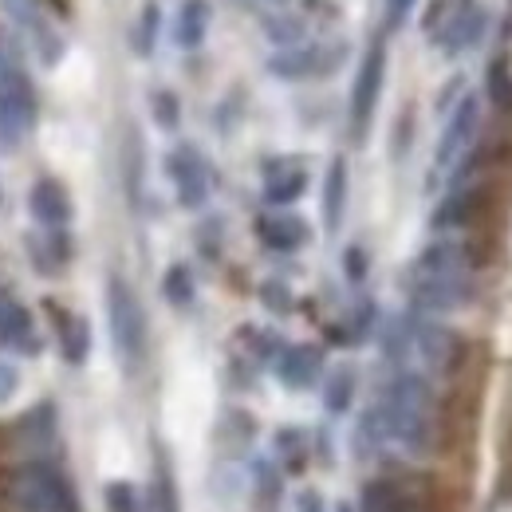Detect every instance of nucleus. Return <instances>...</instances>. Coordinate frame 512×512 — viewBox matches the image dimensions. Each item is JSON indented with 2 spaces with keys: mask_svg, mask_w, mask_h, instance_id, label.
<instances>
[{
  "mask_svg": "<svg viewBox=\"0 0 512 512\" xmlns=\"http://www.w3.org/2000/svg\"><path fill=\"white\" fill-rule=\"evenodd\" d=\"M473 253L465 241H434L422 253L414 256L410 276H406V292L410 304L418 312L442 316V312H457L461 304H469L473 296Z\"/></svg>",
  "mask_w": 512,
  "mask_h": 512,
  "instance_id": "nucleus-1",
  "label": "nucleus"
},
{
  "mask_svg": "<svg viewBox=\"0 0 512 512\" xmlns=\"http://www.w3.org/2000/svg\"><path fill=\"white\" fill-rule=\"evenodd\" d=\"M375 410L386 438H394L410 453H422L434 442V390L422 375H406V371L394 375Z\"/></svg>",
  "mask_w": 512,
  "mask_h": 512,
  "instance_id": "nucleus-2",
  "label": "nucleus"
},
{
  "mask_svg": "<svg viewBox=\"0 0 512 512\" xmlns=\"http://www.w3.org/2000/svg\"><path fill=\"white\" fill-rule=\"evenodd\" d=\"M4 493L20 512H75L71 485L52 465H12L4 477Z\"/></svg>",
  "mask_w": 512,
  "mask_h": 512,
  "instance_id": "nucleus-3",
  "label": "nucleus"
},
{
  "mask_svg": "<svg viewBox=\"0 0 512 512\" xmlns=\"http://www.w3.org/2000/svg\"><path fill=\"white\" fill-rule=\"evenodd\" d=\"M107 323H111V339H115L119 359L134 371L146 355V312L123 276L107 280Z\"/></svg>",
  "mask_w": 512,
  "mask_h": 512,
  "instance_id": "nucleus-4",
  "label": "nucleus"
},
{
  "mask_svg": "<svg viewBox=\"0 0 512 512\" xmlns=\"http://www.w3.org/2000/svg\"><path fill=\"white\" fill-rule=\"evenodd\" d=\"M489 28V16L477 0H438L430 8V20H426V32L430 40L446 52V56H457L465 48H473Z\"/></svg>",
  "mask_w": 512,
  "mask_h": 512,
  "instance_id": "nucleus-5",
  "label": "nucleus"
},
{
  "mask_svg": "<svg viewBox=\"0 0 512 512\" xmlns=\"http://www.w3.org/2000/svg\"><path fill=\"white\" fill-rule=\"evenodd\" d=\"M36 123V95L32 83L12 60L0 56V138L20 142Z\"/></svg>",
  "mask_w": 512,
  "mask_h": 512,
  "instance_id": "nucleus-6",
  "label": "nucleus"
},
{
  "mask_svg": "<svg viewBox=\"0 0 512 512\" xmlns=\"http://www.w3.org/2000/svg\"><path fill=\"white\" fill-rule=\"evenodd\" d=\"M477 130H481V103H477V95H465L453 107L446 130H442V142H438V154H434V170H442V174L457 170L469 158V150L477 142Z\"/></svg>",
  "mask_w": 512,
  "mask_h": 512,
  "instance_id": "nucleus-7",
  "label": "nucleus"
},
{
  "mask_svg": "<svg viewBox=\"0 0 512 512\" xmlns=\"http://www.w3.org/2000/svg\"><path fill=\"white\" fill-rule=\"evenodd\" d=\"M410 343H414L418 359L426 363V371H434V375H453L461 367V359H465L461 335L453 327H446V323H414L410 327Z\"/></svg>",
  "mask_w": 512,
  "mask_h": 512,
  "instance_id": "nucleus-8",
  "label": "nucleus"
},
{
  "mask_svg": "<svg viewBox=\"0 0 512 512\" xmlns=\"http://www.w3.org/2000/svg\"><path fill=\"white\" fill-rule=\"evenodd\" d=\"M383 79H386V48L383 44H371L359 75H355V87H351V123L355 130H367L375 107H379V95H383Z\"/></svg>",
  "mask_w": 512,
  "mask_h": 512,
  "instance_id": "nucleus-9",
  "label": "nucleus"
},
{
  "mask_svg": "<svg viewBox=\"0 0 512 512\" xmlns=\"http://www.w3.org/2000/svg\"><path fill=\"white\" fill-rule=\"evenodd\" d=\"M166 170H170V178L178 186V201L186 209H201L205 197H209V166H205V158L193 146H178L166 158Z\"/></svg>",
  "mask_w": 512,
  "mask_h": 512,
  "instance_id": "nucleus-10",
  "label": "nucleus"
},
{
  "mask_svg": "<svg viewBox=\"0 0 512 512\" xmlns=\"http://www.w3.org/2000/svg\"><path fill=\"white\" fill-rule=\"evenodd\" d=\"M323 375V351L312 343H296V347H280L276 355V379L288 390H308Z\"/></svg>",
  "mask_w": 512,
  "mask_h": 512,
  "instance_id": "nucleus-11",
  "label": "nucleus"
},
{
  "mask_svg": "<svg viewBox=\"0 0 512 512\" xmlns=\"http://www.w3.org/2000/svg\"><path fill=\"white\" fill-rule=\"evenodd\" d=\"M339 52H343V48H335V52L327 56V48H320V44H296V48H284L280 56H272V60H268V71L280 75V79H304V75H316V71L335 67Z\"/></svg>",
  "mask_w": 512,
  "mask_h": 512,
  "instance_id": "nucleus-12",
  "label": "nucleus"
},
{
  "mask_svg": "<svg viewBox=\"0 0 512 512\" xmlns=\"http://www.w3.org/2000/svg\"><path fill=\"white\" fill-rule=\"evenodd\" d=\"M359 512H422V501L394 477H371L359 489Z\"/></svg>",
  "mask_w": 512,
  "mask_h": 512,
  "instance_id": "nucleus-13",
  "label": "nucleus"
},
{
  "mask_svg": "<svg viewBox=\"0 0 512 512\" xmlns=\"http://www.w3.org/2000/svg\"><path fill=\"white\" fill-rule=\"evenodd\" d=\"M28 205H32V217L44 229H64L67 221H71V193L56 178H40L32 186V193H28Z\"/></svg>",
  "mask_w": 512,
  "mask_h": 512,
  "instance_id": "nucleus-14",
  "label": "nucleus"
},
{
  "mask_svg": "<svg viewBox=\"0 0 512 512\" xmlns=\"http://www.w3.org/2000/svg\"><path fill=\"white\" fill-rule=\"evenodd\" d=\"M256 233H260V241H264L268 249H276V253H296V249L308 245V225H304L296 213H264V217L256 221Z\"/></svg>",
  "mask_w": 512,
  "mask_h": 512,
  "instance_id": "nucleus-15",
  "label": "nucleus"
},
{
  "mask_svg": "<svg viewBox=\"0 0 512 512\" xmlns=\"http://www.w3.org/2000/svg\"><path fill=\"white\" fill-rule=\"evenodd\" d=\"M304 190H308V174L300 162L280 158L268 166V174H264V201L268 205H292L296 197H304Z\"/></svg>",
  "mask_w": 512,
  "mask_h": 512,
  "instance_id": "nucleus-16",
  "label": "nucleus"
},
{
  "mask_svg": "<svg viewBox=\"0 0 512 512\" xmlns=\"http://www.w3.org/2000/svg\"><path fill=\"white\" fill-rule=\"evenodd\" d=\"M0 343L20 347V351H36V327H32V316H28L16 300H8V296H0Z\"/></svg>",
  "mask_w": 512,
  "mask_h": 512,
  "instance_id": "nucleus-17",
  "label": "nucleus"
},
{
  "mask_svg": "<svg viewBox=\"0 0 512 512\" xmlns=\"http://www.w3.org/2000/svg\"><path fill=\"white\" fill-rule=\"evenodd\" d=\"M205 32H209V4L205 0H182V8H178V24H174V40H178V48H201V40H205Z\"/></svg>",
  "mask_w": 512,
  "mask_h": 512,
  "instance_id": "nucleus-18",
  "label": "nucleus"
},
{
  "mask_svg": "<svg viewBox=\"0 0 512 512\" xmlns=\"http://www.w3.org/2000/svg\"><path fill=\"white\" fill-rule=\"evenodd\" d=\"M343 209H347V162L335 158L327 166V186H323V225L331 233L343 225Z\"/></svg>",
  "mask_w": 512,
  "mask_h": 512,
  "instance_id": "nucleus-19",
  "label": "nucleus"
},
{
  "mask_svg": "<svg viewBox=\"0 0 512 512\" xmlns=\"http://www.w3.org/2000/svg\"><path fill=\"white\" fill-rule=\"evenodd\" d=\"M477 186H453L446 201L438 205L434 213V229H457V225H469V217L477 213Z\"/></svg>",
  "mask_w": 512,
  "mask_h": 512,
  "instance_id": "nucleus-20",
  "label": "nucleus"
},
{
  "mask_svg": "<svg viewBox=\"0 0 512 512\" xmlns=\"http://www.w3.org/2000/svg\"><path fill=\"white\" fill-rule=\"evenodd\" d=\"M351 402H355V371L351 367H335L327 375V383H323V406L331 414H343Z\"/></svg>",
  "mask_w": 512,
  "mask_h": 512,
  "instance_id": "nucleus-21",
  "label": "nucleus"
},
{
  "mask_svg": "<svg viewBox=\"0 0 512 512\" xmlns=\"http://www.w3.org/2000/svg\"><path fill=\"white\" fill-rule=\"evenodd\" d=\"M193 272L186 264H170V272H166V280H162V296L174 304V308H190L193 304Z\"/></svg>",
  "mask_w": 512,
  "mask_h": 512,
  "instance_id": "nucleus-22",
  "label": "nucleus"
},
{
  "mask_svg": "<svg viewBox=\"0 0 512 512\" xmlns=\"http://www.w3.org/2000/svg\"><path fill=\"white\" fill-rule=\"evenodd\" d=\"M60 343H64L67 363H83L87 359V323L60 312Z\"/></svg>",
  "mask_w": 512,
  "mask_h": 512,
  "instance_id": "nucleus-23",
  "label": "nucleus"
},
{
  "mask_svg": "<svg viewBox=\"0 0 512 512\" xmlns=\"http://www.w3.org/2000/svg\"><path fill=\"white\" fill-rule=\"evenodd\" d=\"M154 36H158V4L150 0L138 16V28H134V52L138 56H150L154 52Z\"/></svg>",
  "mask_w": 512,
  "mask_h": 512,
  "instance_id": "nucleus-24",
  "label": "nucleus"
},
{
  "mask_svg": "<svg viewBox=\"0 0 512 512\" xmlns=\"http://www.w3.org/2000/svg\"><path fill=\"white\" fill-rule=\"evenodd\" d=\"M107 512H142L138 489L130 481H111L107 485Z\"/></svg>",
  "mask_w": 512,
  "mask_h": 512,
  "instance_id": "nucleus-25",
  "label": "nucleus"
},
{
  "mask_svg": "<svg viewBox=\"0 0 512 512\" xmlns=\"http://www.w3.org/2000/svg\"><path fill=\"white\" fill-rule=\"evenodd\" d=\"M489 99L501 111H512V71L505 64H493V71H489Z\"/></svg>",
  "mask_w": 512,
  "mask_h": 512,
  "instance_id": "nucleus-26",
  "label": "nucleus"
},
{
  "mask_svg": "<svg viewBox=\"0 0 512 512\" xmlns=\"http://www.w3.org/2000/svg\"><path fill=\"white\" fill-rule=\"evenodd\" d=\"M268 36H272L280 48H296V44H300V36H304V24H300V16L268 20Z\"/></svg>",
  "mask_w": 512,
  "mask_h": 512,
  "instance_id": "nucleus-27",
  "label": "nucleus"
},
{
  "mask_svg": "<svg viewBox=\"0 0 512 512\" xmlns=\"http://www.w3.org/2000/svg\"><path fill=\"white\" fill-rule=\"evenodd\" d=\"M154 512H178V493H174V481L166 469H158V481H154Z\"/></svg>",
  "mask_w": 512,
  "mask_h": 512,
  "instance_id": "nucleus-28",
  "label": "nucleus"
},
{
  "mask_svg": "<svg viewBox=\"0 0 512 512\" xmlns=\"http://www.w3.org/2000/svg\"><path fill=\"white\" fill-rule=\"evenodd\" d=\"M150 103H154V119H158V127H166V130L178 127V99H174L170 91H158Z\"/></svg>",
  "mask_w": 512,
  "mask_h": 512,
  "instance_id": "nucleus-29",
  "label": "nucleus"
},
{
  "mask_svg": "<svg viewBox=\"0 0 512 512\" xmlns=\"http://www.w3.org/2000/svg\"><path fill=\"white\" fill-rule=\"evenodd\" d=\"M260 296H264V304H268L272 312H288V308H292V292H288L284 284H276V280H268V284L260 288Z\"/></svg>",
  "mask_w": 512,
  "mask_h": 512,
  "instance_id": "nucleus-30",
  "label": "nucleus"
},
{
  "mask_svg": "<svg viewBox=\"0 0 512 512\" xmlns=\"http://www.w3.org/2000/svg\"><path fill=\"white\" fill-rule=\"evenodd\" d=\"M343 264H347V276H351L355 284H359V280L367 276V253H363L359 245H351V249L343 253Z\"/></svg>",
  "mask_w": 512,
  "mask_h": 512,
  "instance_id": "nucleus-31",
  "label": "nucleus"
},
{
  "mask_svg": "<svg viewBox=\"0 0 512 512\" xmlns=\"http://www.w3.org/2000/svg\"><path fill=\"white\" fill-rule=\"evenodd\" d=\"M16 386H20V375H16V367L0 359V406H4V402L16 394Z\"/></svg>",
  "mask_w": 512,
  "mask_h": 512,
  "instance_id": "nucleus-32",
  "label": "nucleus"
},
{
  "mask_svg": "<svg viewBox=\"0 0 512 512\" xmlns=\"http://www.w3.org/2000/svg\"><path fill=\"white\" fill-rule=\"evenodd\" d=\"M296 512H327V509H323L320 493H300V501H296Z\"/></svg>",
  "mask_w": 512,
  "mask_h": 512,
  "instance_id": "nucleus-33",
  "label": "nucleus"
},
{
  "mask_svg": "<svg viewBox=\"0 0 512 512\" xmlns=\"http://www.w3.org/2000/svg\"><path fill=\"white\" fill-rule=\"evenodd\" d=\"M410 8H414V0H390V24H398Z\"/></svg>",
  "mask_w": 512,
  "mask_h": 512,
  "instance_id": "nucleus-34",
  "label": "nucleus"
}]
</instances>
